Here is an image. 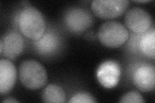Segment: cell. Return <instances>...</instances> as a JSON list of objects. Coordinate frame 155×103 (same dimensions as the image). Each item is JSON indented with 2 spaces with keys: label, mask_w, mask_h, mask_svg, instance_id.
<instances>
[{
  "label": "cell",
  "mask_w": 155,
  "mask_h": 103,
  "mask_svg": "<svg viewBox=\"0 0 155 103\" xmlns=\"http://www.w3.org/2000/svg\"><path fill=\"white\" fill-rule=\"evenodd\" d=\"M37 41V46L39 49L44 52L52 51L56 48L57 44L56 39L51 34L43 36L40 40Z\"/></svg>",
  "instance_id": "cell-13"
},
{
  "label": "cell",
  "mask_w": 155,
  "mask_h": 103,
  "mask_svg": "<svg viewBox=\"0 0 155 103\" xmlns=\"http://www.w3.org/2000/svg\"><path fill=\"white\" fill-rule=\"evenodd\" d=\"M23 48V39L15 31L6 33L0 41V55L9 60H16L20 56Z\"/></svg>",
  "instance_id": "cell-6"
},
{
  "label": "cell",
  "mask_w": 155,
  "mask_h": 103,
  "mask_svg": "<svg viewBox=\"0 0 155 103\" xmlns=\"http://www.w3.org/2000/svg\"><path fill=\"white\" fill-rule=\"evenodd\" d=\"M98 37L100 42L105 47L116 48L127 41L129 32L122 23L117 21H107L100 27Z\"/></svg>",
  "instance_id": "cell-3"
},
{
  "label": "cell",
  "mask_w": 155,
  "mask_h": 103,
  "mask_svg": "<svg viewBox=\"0 0 155 103\" xmlns=\"http://www.w3.org/2000/svg\"><path fill=\"white\" fill-rule=\"evenodd\" d=\"M140 49L145 56L154 60L155 57L154 29L145 32L140 41Z\"/></svg>",
  "instance_id": "cell-12"
},
{
  "label": "cell",
  "mask_w": 155,
  "mask_h": 103,
  "mask_svg": "<svg viewBox=\"0 0 155 103\" xmlns=\"http://www.w3.org/2000/svg\"><path fill=\"white\" fill-rule=\"evenodd\" d=\"M66 95L63 88L56 85H48L42 94V100L45 102L63 103L65 101Z\"/></svg>",
  "instance_id": "cell-11"
},
{
  "label": "cell",
  "mask_w": 155,
  "mask_h": 103,
  "mask_svg": "<svg viewBox=\"0 0 155 103\" xmlns=\"http://www.w3.org/2000/svg\"><path fill=\"white\" fill-rule=\"evenodd\" d=\"M17 77L16 68L11 60H0V94L5 95L11 91L15 84Z\"/></svg>",
  "instance_id": "cell-10"
},
{
  "label": "cell",
  "mask_w": 155,
  "mask_h": 103,
  "mask_svg": "<svg viewBox=\"0 0 155 103\" xmlns=\"http://www.w3.org/2000/svg\"><path fill=\"white\" fill-rule=\"evenodd\" d=\"M2 102H19V101L14 99H7L3 101Z\"/></svg>",
  "instance_id": "cell-16"
},
{
  "label": "cell",
  "mask_w": 155,
  "mask_h": 103,
  "mask_svg": "<svg viewBox=\"0 0 155 103\" xmlns=\"http://www.w3.org/2000/svg\"><path fill=\"white\" fill-rule=\"evenodd\" d=\"M125 23L129 30L135 33L141 34L146 32L151 28L152 18L144 9L133 7L126 13Z\"/></svg>",
  "instance_id": "cell-5"
},
{
  "label": "cell",
  "mask_w": 155,
  "mask_h": 103,
  "mask_svg": "<svg viewBox=\"0 0 155 103\" xmlns=\"http://www.w3.org/2000/svg\"><path fill=\"white\" fill-rule=\"evenodd\" d=\"M129 2L127 0H95L91 9L94 15L101 19H114L124 13Z\"/></svg>",
  "instance_id": "cell-4"
},
{
  "label": "cell",
  "mask_w": 155,
  "mask_h": 103,
  "mask_svg": "<svg viewBox=\"0 0 155 103\" xmlns=\"http://www.w3.org/2000/svg\"><path fill=\"white\" fill-rule=\"evenodd\" d=\"M121 75L119 64L113 60L102 63L97 70V79L100 84L106 88H112L117 85Z\"/></svg>",
  "instance_id": "cell-8"
},
{
  "label": "cell",
  "mask_w": 155,
  "mask_h": 103,
  "mask_svg": "<svg viewBox=\"0 0 155 103\" xmlns=\"http://www.w3.org/2000/svg\"><path fill=\"white\" fill-rule=\"evenodd\" d=\"M121 103H143L145 101L142 95L137 92H129L124 95L119 101Z\"/></svg>",
  "instance_id": "cell-14"
},
{
  "label": "cell",
  "mask_w": 155,
  "mask_h": 103,
  "mask_svg": "<svg viewBox=\"0 0 155 103\" xmlns=\"http://www.w3.org/2000/svg\"><path fill=\"white\" fill-rule=\"evenodd\" d=\"M18 26L23 36L35 41L40 40L46 29L43 14L33 7H26L22 9L19 15Z\"/></svg>",
  "instance_id": "cell-1"
},
{
  "label": "cell",
  "mask_w": 155,
  "mask_h": 103,
  "mask_svg": "<svg viewBox=\"0 0 155 103\" xmlns=\"http://www.w3.org/2000/svg\"><path fill=\"white\" fill-rule=\"evenodd\" d=\"M149 2L150 1H135V2H137V3H147Z\"/></svg>",
  "instance_id": "cell-17"
},
{
  "label": "cell",
  "mask_w": 155,
  "mask_h": 103,
  "mask_svg": "<svg viewBox=\"0 0 155 103\" xmlns=\"http://www.w3.org/2000/svg\"><path fill=\"white\" fill-rule=\"evenodd\" d=\"M64 21L71 31L74 33H81L90 27L93 23V18L86 10L72 8L67 11Z\"/></svg>",
  "instance_id": "cell-7"
},
{
  "label": "cell",
  "mask_w": 155,
  "mask_h": 103,
  "mask_svg": "<svg viewBox=\"0 0 155 103\" xmlns=\"http://www.w3.org/2000/svg\"><path fill=\"white\" fill-rule=\"evenodd\" d=\"M19 77L24 86L30 90H38L47 81V73L43 66L36 60L23 61L19 67Z\"/></svg>",
  "instance_id": "cell-2"
},
{
  "label": "cell",
  "mask_w": 155,
  "mask_h": 103,
  "mask_svg": "<svg viewBox=\"0 0 155 103\" xmlns=\"http://www.w3.org/2000/svg\"><path fill=\"white\" fill-rule=\"evenodd\" d=\"M69 102L70 103H93L96 102L93 95L89 93L80 92L72 96Z\"/></svg>",
  "instance_id": "cell-15"
},
{
  "label": "cell",
  "mask_w": 155,
  "mask_h": 103,
  "mask_svg": "<svg viewBox=\"0 0 155 103\" xmlns=\"http://www.w3.org/2000/svg\"><path fill=\"white\" fill-rule=\"evenodd\" d=\"M133 80L134 84L142 92H151L155 87V69L154 65L143 64L135 70Z\"/></svg>",
  "instance_id": "cell-9"
}]
</instances>
